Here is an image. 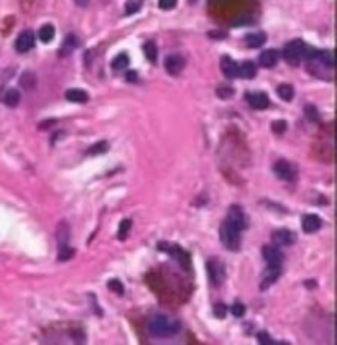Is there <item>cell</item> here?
<instances>
[{"mask_svg":"<svg viewBox=\"0 0 337 345\" xmlns=\"http://www.w3.org/2000/svg\"><path fill=\"white\" fill-rule=\"evenodd\" d=\"M143 53L150 63H156V58H158V48H156L155 41H146L143 44Z\"/></svg>","mask_w":337,"mask_h":345,"instance_id":"cell-25","label":"cell"},{"mask_svg":"<svg viewBox=\"0 0 337 345\" xmlns=\"http://www.w3.org/2000/svg\"><path fill=\"white\" fill-rule=\"evenodd\" d=\"M286 128H288V123H286L285 120H275V122H271V130L275 132V133H278V135L285 133Z\"/></svg>","mask_w":337,"mask_h":345,"instance_id":"cell-33","label":"cell"},{"mask_svg":"<svg viewBox=\"0 0 337 345\" xmlns=\"http://www.w3.org/2000/svg\"><path fill=\"white\" fill-rule=\"evenodd\" d=\"M214 314H216V317H219V319H224V317H226V314H227L226 304L219 303V304L214 306Z\"/></svg>","mask_w":337,"mask_h":345,"instance_id":"cell-37","label":"cell"},{"mask_svg":"<svg viewBox=\"0 0 337 345\" xmlns=\"http://www.w3.org/2000/svg\"><path fill=\"white\" fill-rule=\"evenodd\" d=\"M221 69H222V72L226 74V77H229V79L238 77V64L234 61L232 58L224 56L222 61H221Z\"/></svg>","mask_w":337,"mask_h":345,"instance_id":"cell-15","label":"cell"},{"mask_svg":"<svg viewBox=\"0 0 337 345\" xmlns=\"http://www.w3.org/2000/svg\"><path fill=\"white\" fill-rule=\"evenodd\" d=\"M247 102L253 110H265L270 105V99L265 92H248L247 94Z\"/></svg>","mask_w":337,"mask_h":345,"instance_id":"cell-12","label":"cell"},{"mask_svg":"<svg viewBox=\"0 0 337 345\" xmlns=\"http://www.w3.org/2000/svg\"><path fill=\"white\" fill-rule=\"evenodd\" d=\"M130 229H132V220L130 219H124L120 222V227H119V239L120 240H125L127 237L130 234Z\"/></svg>","mask_w":337,"mask_h":345,"instance_id":"cell-30","label":"cell"},{"mask_svg":"<svg viewBox=\"0 0 337 345\" xmlns=\"http://www.w3.org/2000/svg\"><path fill=\"white\" fill-rule=\"evenodd\" d=\"M273 172H275L278 179H281V181L296 179V170L285 160H278L275 165H273Z\"/></svg>","mask_w":337,"mask_h":345,"instance_id":"cell-7","label":"cell"},{"mask_svg":"<svg viewBox=\"0 0 337 345\" xmlns=\"http://www.w3.org/2000/svg\"><path fill=\"white\" fill-rule=\"evenodd\" d=\"M276 94L281 101L290 102L293 101V97H295V89H293V86H290V84H280L276 89Z\"/></svg>","mask_w":337,"mask_h":345,"instance_id":"cell-22","label":"cell"},{"mask_svg":"<svg viewBox=\"0 0 337 345\" xmlns=\"http://www.w3.org/2000/svg\"><path fill=\"white\" fill-rule=\"evenodd\" d=\"M304 113H306V117H307V120H311V122H319V112H317V108L314 105H306L304 107Z\"/></svg>","mask_w":337,"mask_h":345,"instance_id":"cell-31","label":"cell"},{"mask_svg":"<svg viewBox=\"0 0 337 345\" xmlns=\"http://www.w3.org/2000/svg\"><path fill=\"white\" fill-rule=\"evenodd\" d=\"M209 36H211L212 39H224L227 36V32H222V30H219V32H211L209 33Z\"/></svg>","mask_w":337,"mask_h":345,"instance_id":"cell-39","label":"cell"},{"mask_svg":"<svg viewBox=\"0 0 337 345\" xmlns=\"http://www.w3.org/2000/svg\"><path fill=\"white\" fill-rule=\"evenodd\" d=\"M267 41V34L263 32H257V33H250L245 36V44L248 48H260L263 46Z\"/></svg>","mask_w":337,"mask_h":345,"instance_id":"cell-17","label":"cell"},{"mask_svg":"<svg viewBox=\"0 0 337 345\" xmlns=\"http://www.w3.org/2000/svg\"><path fill=\"white\" fill-rule=\"evenodd\" d=\"M33 46H35V33L32 30H25V32L18 34L15 41V48L18 53H28Z\"/></svg>","mask_w":337,"mask_h":345,"instance_id":"cell-11","label":"cell"},{"mask_svg":"<svg viewBox=\"0 0 337 345\" xmlns=\"http://www.w3.org/2000/svg\"><path fill=\"white\" fill-rule=\"evenodd\" d=\"M278 63V51L276 49H265L260 54V64L263 68H273Z\"/></svg>","mask_w":337,"mask_h":345,"instance_id":"cell-18","label":"cell"},{"mask_svg":"<svg viewBox=\"0 0 337 345\" xmlns=\"http://www.w3.org/2000/svg\"><path fill=\"white\" fill-rule=\"evenodd\" d=\"M304 49L306 44L301 39H293L283 49V58L290 66H298L303 59H304Z\"/></svg>","mask_w":337,"mask_h":345,"instance_id":"cell-2","label":"cell"},{"mask_svg":"<svg viewBox=\"0 0 337 345\" xmlns=\"http://www.w3.org/2000/svg\"><path fill=\"white\" fill-rule=\"evenodd\" d=\"M141 5H143L141 0H129L125 3V15H134L136 12H140Z\"/></svg>","mask_w":337,"mask_h":345,"instance_id":"cell-29","label":"cell"},{"mask_svg":"<svg viewBox=\"0 0 337 345\" xmlns=\"http://www.w3.org/2000/svg\"><path fill=\"white\" fill-rule=\"evenodd\" d=\"M109 289L110 291H115L117 294H124V286H122V283L119 279H110L109 281Z\"/></svg>","mask_w":337,"mask_h":345,"instance_id":"cell-36","label":"cell"},{"mask_svg":"<svg viewBox=\"0 0 337 345\" xmlns=\"http://www.w3.org/2000/svg\"><path fill=\"white\" fill-rule=\"evenodd\" d=\"M35 84H36V77L33 72H25L20 79V86L23 89H27V91H30V89L35 87Z\"/></svg>","mask_w":337,"mask_h":345,"instance_id":"cell-28","label":"cell"},{"mask_svg":"<svg viewBox=\"0 0 337 345\" xmlns=\"http://www.w3.org/2000/svg\"><path fill=\"white\" fill-rule=\"evenodd\" d=\"M158 248L161 251H166L168 255H171L174 260L178 261L179 265L183 266L184 270H189L191 268V263H189V253L188 251H184L181 246H178V245H173V243H165V242H160L158 243Z\"/></svg>","mask_w":337,"mask_h":345,"instance_id":"cell-4","label":"cell"},{"mask_svg":"<svg viewBox=\"0 0 337 345\" xmlns=\"http://www.w3.org/2000/svg\"><path fill=\"white\" fill-rule=\"evenodd\" d=\"M125 79L129 82H136V81H138V79H136V72L135 71H129V72H127L125 74Z\"/></svg>","mask_w":337,"mask_h":345,"instance_id":"cell-40","label":"cell"},{"mask_svg":"<svg viewBox=\"0 0 337 345\" xmlns=\"http://www.w3.org/2000/svg\"><path fill=\"white\" fill-rule=\"evenodd\" d=\"M176 3H178V0H160L158 7L161 10H171V8L176 7Z\"/></svg>","mask_w":337,"mask_h":345,"instance_id":"cell-38","label":"cell"},{"mask_svg":"<svg viewBox=\"0 0 337 345\" xmlns=\"http://www.w3.org/2000/svg\"><path fill=\"white\" fill-rule=\"evenodd\" d=\"M74 2H76L77 5H79V7H87L91 0H74Z\"/></svg>","mask_w":337,"mask_h":345,"instance_id":"cell-41","label":"cell"},{"mask_svg":"<svg viewBox=\"0 0 337 345\" xmlns=\"http://www.w3.org/2000/svg\"><path fill=\"white\" fill-rule=\"evenodd\" d=\"M226 222L229 225H232L234 229H237L238 232L245 230L248 227V219L245 215V212L240 206H231L227 210V219Z\"/></svg>","mask_w":337,"mask_h":345,"instance_id":"cell-5","label":"cell"},{"mask_svg":"<svg viewBox=\"0 0 337 345\" xmlns=\"http://www.w3.org/2000/svg\"><path fill=\"white\" fill-rule=\"evenodd\" d=\"M146 327H148V332L153 337H171L179 330V324L173 322L171 319H168L163 314H158L148 320Z\"/></svg>","mask_w":337,"mask_h":345,"instance_id":"cell-1","label":"cell"},{"mask_svg":"<svg viewBox=\"0 0 337 345\" xmlns=\"http://www.w3.org/2000/svg\"><path fill=\"white\" fill-rule=\"evenodd\" d=\"M107 151H109V143L97 141L86 151V155H104V153H107Z\"/></svg>","mask_w":337,"mask_h":345,"instance_id":"cell-26","label":"cell"},{"mask_svg":"<svg viewBox=\"0 0 337 345\" xmlns=\"http://www.w3.org/2000/svg\"><path fill=\"white\" fill-rule=\"evenodd\" d=\"M219 237H221L222 245L226 246L227 250L237 251L238 248H240V232H238L237 229H234L232 225H229L227 222H224V224L221 225Z\"/></svg>","mask_w":337,"mask_h":345,"instance_id":"cell-3","label":"cell"},{"mask_svg":"<svg viewBox=\"0 0 337 345\" xmlns=\"http://www.w3.org/2000/svg\"><path fill=\"white\" fill-rule=\"evenodd\" d=\"M262 255H263V258H265L267 263L273 265V266H281L283 260H285L281 250L278 248L276 245H265L262 250Z\"/></svg>","mask_w":337,"mask_h":345,"instance_id":"cell-9","label":"cell"},{"mask_svg":"<svg viewBox=\"0 0 337 345\" xmlns=\"http://www.w3.org/2000/svg\"><path fill=\"white\" fill-rule=\"evenodd\" d=\"M231 312L236 315V317H242V315L245 314V306L242 303H234L231 308Z\"/></svg>","mask_w":337,"mask_h":345,"instance_id":"cell-35","label":"cell"},{"mask_svg":"<svg viewBox=\"0 0 337 345\" xmlns=\"http://www.w3.org/2000/svg\"><path fill=\"white\" fill-rule=\"evenodd\" d=\"M301 227L306 234H314L322 227V220L319 215L316 214H307L303 217V222H301Z\"/></svg>","mask_w":337,"mask_h":345,"instance_id":"cell-14","label":"cell"},{"mask_svg":"<svg viewBox=\"0 0 337 345\" xmlns=\"http://www.w3.org/2000/svg\"><path fill=\"white\" fill-rule=\"evenodd\" d=\"M77 46H79V39H77L74 34H67L60 49V56H67V54H71V51H74V48Z\"/></svg>","mask_w":337,"mask_h":345,"instance_id":"cell-19","label":"cell"},{"mask_svg":"<svg viewBox=\"0 0 337 345\" xmlns=\"http://www.w3.org/2000/svg\"><path fill=\"white\" fill-rule=\"evenodd\" d=\"M257 340H258V344H262V345H273V344H278V342H275V340H273L267 332H258V334H257Z\"/></svg>","mask_w":337,"mask_h":345,"instance_id":"cell-34","label":"cell"},{"mask_svg":"<svg viewBox=\"0 0 337 345\" xmlns=\"http://www.w3.org/2000/svg\"><path fill=\"white\" fill-rule=\"evenodd\" d=\"M189 2H191V3H193V2H196V0H189Z\"/></svg>","mask_w":337,"mask_h":345,"instance_id":"cell-43","label":"cell"},{"mask_svg":"<svg viewBox=\"0 0 337 345\" xmlns=\"http://www.w3.org/2000/svg\"><path fill=\"white\" fill-rule=\"evenodd\" d=\"M3 102H5V105L12 108L17 107L20 104V92L17 89H7L5 94H3Z\"/></svg>","mask_w":337,"mask_h":345,"instance_id":"cell-21","label":"cell"},{"mask_svg":"<svg viewBox=\"0 0 337 345\" xmlns=\"http://www.w3.org/2000/svg\"><path fill=\"white\" fill-rule=\"evenodd\" d=\"M184 66H186V59H184L181 54H169V56L165 59V69H166V72L171 74V76H178L184 69Z\"/></svg>","mask_w":337,"mask_h":345,"instance_id":"cell-8","label":"cell"},{"mask_svg":"<svg viewBox=\"0 0 337 345\" xmlns=\"http://www.w3.org/2000/svg\"><path fill=\"white\" fill-rule=\"evenodd\" d=\"M129 63H130L129 56H127L125 53H120L112 59V69H114V71H122V69H127Z\"/></svg>","mask_w":337,"mask_h":345,"instance_id":"cell-24","label":"cell"},{"mask_svg":"<svg viewBox=\"0 0 337 345\" xmlns=\"http://www.w3.org/2000/svg\"><path fill=\"white\" fill-rule=\"evenodd\" d=\"M271 242L276 246H290L296 242V235L293 234L291 230L280 229V230H275L271 234Z\"/></svg>","mask_w":337,"mask_h":345,"instance_id":"cell-13","label":"cell"},{"mask_svg":"<svg viewBox=\"0 0 337 345\" xmlns=\"http://www.w3.org/2000/svg\"><path fill=\"white\" fill-rule=\"evenodd\" d=\"M74 256V248H71L67 243L60 245V251H58V261H66Z\"/></svg>","mask_w":337,"mask_h":345,"instance_id":"cell-27","label":"cell"},{"mask_svg":"<svg viewBox=\"0 0 337 345\" xmlns=\"http://www.w3.org/2000/svg\"><path fill=\"white\" fill-rule=\"evenodd\" d=\"M53 123H55V120H50V122H43V123H40V130H43V128H46V127H51Z\"/></svg>","mask_w":337,"mask_h":345,"instance_id":"cell-42","label":"cell"},{"mask_svg":"<svg viewBox=\"0 0 337 345\" xmlns=\"http://www.w3.org/2000/svg\"><path fill=\"white\" fill-rule=\"evenodd\" d=\"M281 275V266H273V265H268V268L263 271L262 275V281H260V289L262 291H267L273 283H276L278 278Z\"/></svg>","mask_w":337,"mask_h":345,"instance_id":"cell-10","label":"cell"},{"mask_svg":"<svg viewBox=\"0 0 337 345\" xmlns=\"http://www.w3.org/2000/svg\"><path fill=\"white\" fill-rule=\"evenodd\" d=\"M66 99L74 104H84L89 101V94L82 89H69V91H66Z\"/></svg>","mask_w":337,"mask_h":345,"instance_id":"cell-16","label":"cell"},{"mask_svg":"<svg viewBox=\"0 0 337 345\" xmlns=\"http://www.w3.org/2000/svg\"><path fill=\"white\" fill-rule=\"evenodd\" d=\"M207 273L212 286H221L226 281V266L221 260L211 258L207 261Z\"/></svg>","mask_w":337,"mask_h":345,"instance_id":"cell-6","label":"cell"},{"mask_svg":"<svg viewBox=\"0 0 337 345\" xmlns=\"http://www.w3.org/2000/svg\"><path fill=\"white\" fill-rule=\"evenodd\" d=\"M216 96L221 97V99H231L234 96V89L227 87V86H221V87H217Z\"/></svg>","mask_w":337,"mask_h":345,"instance_id":"cell-32","label":"cell"},{"mask_svg":"<svg viewBox=\"0 0 337 345\" xmlns=\"http://www.w3.org/2000/svg\"><path fill=\"white\" fill-rule=\"evenodd\" d=\"M255 74H257V66L252 61H245V63L238 64V77L253 79Z\"/></svg>","mask_w":337,"mask_h":345,"instance_id":"cell-20","label":"cell"},{"mask_svg":"<svg viewBox=\"0 0 337 345\" xmlns=\"http://www.w3.org/2000/svg\"><path fill=\"white\" fill-rule=\"evenodd\" d=\"M38 38H40L43 43L53 41V38H55V27L50 25V23L43 25V27L40 28V33H38Z\"/></svg>","mask_w":337,"mask_h":345,"instance_id":"cell-23","label":"cell"}]
</instances>
